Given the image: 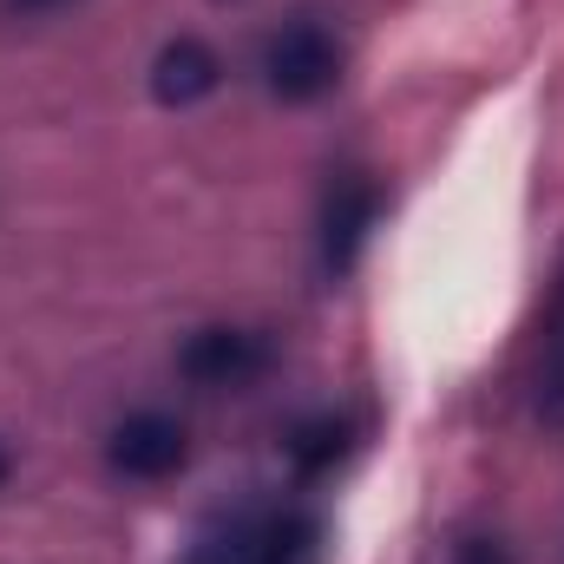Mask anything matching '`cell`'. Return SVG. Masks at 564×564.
Masks as SVG:
<instances>
[{"instance_id":"cell-1","label":"cell","mask_w":564,"mask_h":564,"mask_svg":"<svg viewBox=\"0 0 564 564\" xmlns=\"http://www.w3.org/2000/svg\"><path fill=\"white\" fill-rule=\"evenodd\" d=\"M191 564H322V519L302 506H237L197 539Z\"/></svg>"},{"instance_id":"cell-2","label":"cell","mask_w":564,"mask_h":564,"mask_svg":"<svg viewBox=\"0 0 564 564\" xmlns=\"http://www.w3.org/2000/svg\"><path fill=\"white\" fill-rule=\"evenodd\" d=\"M263 86L282 106H315L341 86V40L328 33V20H315V13L282 20L263 46Z\"/></svg>"},{"instance_id":"cell-3","label":"cell","mask_w":564,"mask_h":564,"mask_svg":"<svg viewBox=\"0 0 564 564\" xmlns=\"http://www.w3.org/2000/svg\"><path fill=\"white\" fill-rule=\"evenodd\" d=\"M270 361H276V341L263 328H197L177 348V368L197 388H250L270 375Z\"/></svg>"},{"instance_id":"cell-4","label":"cell","mask_w":564,"mask_h":564,"mask_svg":"<svg viewBox=\"0 0 564 564\" xmlns=\"http://www.w3.org/2000/svg\"><path fill=\"white\" fill-rule=\"evenodd\" d=\"M375 217H381V184L368 171H341L322 197V270L328 276H348L361 263Z\"/></svg>"},{"instance_id":"cell-5","label":"cell","mask_w":564,"mask_h":564,"mask_svg":"<svg viewBox=\"0 0 564 564\" xmlns=\"http://www.w3.org/2000/svg\"><path fill=\"white\" fill-rule=\"evenodd\" d=\"M106 459H112V473H126V479H171L184 459H191V440H184V426L171 421V414H126V421L112 426V440H106Z\"/></svg>"},{"instance_id":"cell-6","label":"cell","mask_w":564,"mask_h":564,"mask_svg":"<svg viewBox=\"0 0 564 564\" xmlns=\"http://www.w3.org/2000/svg\"><path fill=\"white\" fill-rule=\"evenodd\" d=\"M217 79H224V59H217V46L197 40V33L164 40L158 59H151V99H158V106H197V99L217 93Z\"/></svg>"},{"instance_id":"cell-7","label":"cell","mask_w":564,"mask_h":564,"mask_svg":"<svg viewBox=\"0 0 564 564\" xmlns=\"http://www.w3.org/2000/svg\"><path fill=\"white\" fill-rule=\"evenodd\" d=\"M532 408L539 421L564 433V250L552 270V302H545V335H539V368H532Z\"/></svg>"},{"instance_id":"cell-8","label":"cell","mask_w":564,"mask_h":564,"mask_svg":"<svg viewBox=\"0 0 564 564\" xmlns=\"http://www.w3.org/2000/svg\"><path fill=\"white\" fill-rule=\"evenodd\" d=\"M348 446H355V421L348 414H315V421H302L289 433V466L302 479H322L328 466L348 459Z\"/></svg>"},{"instance_id":"cell-9","label":"cell","mask_w":564,"mask_h":564,"mask_svg":"<svg viewBox=\"0 0 564 564\" xmlns=\"http://www.w3.org/2000/svg\"><path fill=\"white\" fill-rule=\"evenodd\" d=\"M446 564H519V552L506 545V532H459L453 539V552H446Z\"/></svg>"},{"instance_id":"cell-10","label":"cell","mask_w":564,"mask_h":564,"mask_svg":"<svg viewBox=\"0 0 564 564\" xmlns=\"http://www.w3.org/2000/svg\"><path fill=\"white\" fill-rule=\"evenodd\" d=\"M7 7H20V13H53V7H66V0H7Z\"/></svg>"},{"instance_id":"cell-11","label":"cell","mask_w":564,"mask_h":564,"mask_svg":"<svg viewBox=\"0 0 564 564\" xmlns=\"http://www.w3.org/2000/svg\"><path fill=\"white\" fill-rule=\"evenodd\" d=\"M7 479H13V453L0 446V492H7Z\"/></svg>"}]
</instances>
